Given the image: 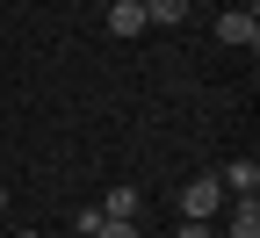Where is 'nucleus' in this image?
<instances>
[{
	"label": "nucleus",
	"instance_id": "7ed1b4c3",
	"mask_svg": "<svg viewBox=\"0 0 260 238\" xmlns=\"http://www.w3.org/2000/svg\"><path fill=\"white\" fill-rule=\"evenodd\" d=\"M217 188H232L239 202H253V195H260V159H232V166L217 174Z\"/></svg>",
	"mask_w": 260,
	"mask_h": 238
},
{
	"label": "nucleus",
	"instance_id": "39448f33",
	"mask_svg": "<svg viewBox=\"0 0 260 238\" xmlns=\"http://www.w3.org/2000/svg\"><path fill=\"white\" fill-rule=\"evenodd\" d=\"M102 217H116V224H138V188H109V202H102Z\"/></svg>",
	"mask_w": 260,
	"mask_h": 238
},
{
	"label": "nucleus",
	"instance_id": "0eeeda50",
	"mask_svg": "<svg viewBox=\"0 0 260 238\" xmlns=\"http://www.w3.org/2000/svg\"><path fill=\"white\" fill-rule=\"evenodd\" d=\"M145 22H188V0H145Z\"/></svg>",
	"mask_w": 260,
	"mask_h": 238
},
{
	"label": "nucleus",
	"instance_id": "9b49d317",
	"mask_svg": "<svg viewBox=\"0 0 260 238\" xmlns=\"http://www.w3.org/2000/svg\"><path fill=\"white\" fill-rule=\"evenodd\" d=\"M22 238H37V231H22Z\"/></svg>",
	"mask_w": 260,
	"mask_h": 238
},
{
	"label": "nucleus",
	"instance_id": "f8f14e48",
	"mask_svg": "<svg viewBox=\"0 0 260 238\" xmlns=\"http://www.w3.org/2000/svg\"><path fill=\"white\" fill-rule=\"evenodd\" d=\"M138 8H145V0H138Z\"/></svg>",
	"mask_w": 260,
	"mask_h": 238
},
{
	"label": "nucleus",
	"instance_id": "6e6552de",
	"mask_svg": "<svg viewBox=\"0 0 260 238\" xmlns=\"http://www.w3.org/2000/svg\"><path fill=\"white\" fill-rule=\"evenodd\" d=\"M181 238H224L217 224H195V217H181Z\"/></svg>",
	"mask_w": 260,
	"mask_h": 238
},
{
	"label": "nucleus",
	"instance_id": "423d86ee",
	"mask_svg": "<svg viewBox=\"0 0 260 238\" xmlns=\"http://www.w3.org/2000/svg\"><path fill=\"white\" fill-rule=\"evenodd\" d=\"M224 238H260V202H239V210H232V231H224Z\"/></svg>",
	"mask_w": 260,
	"mask_h": 238
},
{
	"label": "nucleus",
	"instance_id": "1a4fd4ad",
	"mask_svg": "<svg viewBox=\"0 0 260 238\" xmlns=\"http://www.w3.org/2000/svg\"><path fill=\"white\" fill-rule=\"evenodd\" d=\"M94 238H138V224H116V217H109L102 231H94Z\"/></svg>",
	"mask_w": 260,
	"mask_h": 238
},
{
	"label": "nucleus",
	"instance_id": "f257e3e1",
	"mask_svg": "<svg viewBox=\"0 0 260 238\" xmlns=\"http://www.w3.org/2000/svg\"><path fill=\"white\" fill-rule=\"evenodd\" d=\"M217 44L253 51V44H260V15H253V8H224V15H217Z\"/></svg>",
	"mask_w": 260,
	"mask_h": 238
},
{
	"label": "nucleus",
	"instance_id": "20e7f679",
	"mask_svg": "<svg viewBox=\"0 0 260 238\" xmlns=\"http://www.w3.org/2000/svg\"><path fill=\"white\" fill-rule=\"evenodd\" d=\"M109 29H116V37H145V8H138V0H116V8H109Z\"/></svg>",
	"mask_w": 260,
	"mask_h": 238
},
{
	"label": "nucleus",
	"instance_id": "f03ea898",
	"mask_svg": "<svg viewBox=\"0 0 260 238\" xmlns=\"http://www.w3.org/2000/svg\"><path fill=\"white\" fill-rule=\"evenodd\" d=\"M217 202H224V188H217V174H203V181H188V188H181V217L210 224V217H217Z\"/></svg>",
	"mask_w": 260,
	"mask_h": 238
},
{
	"label": "nucleus",
	"instance_id": "9d476101",
	"mask_svg": "<svg viewBox=\"0 0 260 238\" xmlns=\"http://www.w3.org/2000/svg\"><path fill=\"white\" fill-rule=\"evenodd\" d=\"M0 202H8V188H0Z\"/></svg>",
	"mask_w": 260,
	"mask_h": 238
}]
</instances>
